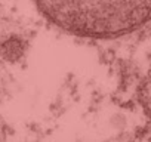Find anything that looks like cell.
I'll return each instance as SVG.
<instances>
[{
    "mask_svg": "<svg viewBox=\"0 0 151 142\" xmlns=\"http://www.w3.org/2000/svg\"><path fill=\"white\" fill-rule=\"evenodd\" d=\"M56 27L82 37H119L151 19V0H33Z\"/></svg>",
    "mask_w": 151,
    "mask_h": 142,
    "instance_id": "6da1fadb",
    "label": "cell"
}]
</instances>
